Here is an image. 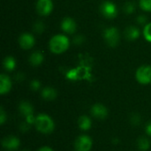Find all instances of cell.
Returning a JSON list of instances; mask_svg holds the SVG:
<instances>
[{
  "mask_svg": "<svg viewBox=\"0 0 151 151\" xmlns=\"http://www.w3.org/2000/svg\"><path fill=\"white\" fill-rule=\"evenodd\" d=\"M28 128H29V124H28L27 122L23 123V124H21V126H20V129H21L23 132L27 131V130H28Z\"/></svg>",
  "mask_w": 151,
  "mask_h": 151,
  "instance_id": "cell-29",
  "label": "cell"
},
{
  "mask_svg": "<svg viewBox=\"0 0 151 151\" xmlns=\"http://www.w3.org/2000/svg\"><path fill=\"white\" fill-rule=\"evenodd\" d=\"M0 122H1V125H3L5 121V113H4V111L3 108H1V111H0Z\"/></svg>",
  "mask_w": 151,
  "mask_h": 151,
  "instance_id": "cell-28",
  "label": "cell"
},
{
  "mask_svg": "<svg viewBox=\"0 0 151 151\" xmlns=\"http://www.w3.org/2000/svg\"><path fill=\"white\" fill-rule=\"evenodd\" d=\"M104 37L108 45H110L111 47H116L119 44L120 39L119 30L114 27L105 29L104 32Z\"/></svg>",
  "mask_w": 151,
  "mask_h": 151,
  "instance_id": "cell-3",
  "label": "cell"
},
{
  "mask_svg": "<svg viewBox=\"0 0 151 151\" xmlns=\"http://www.w3.org/2000/svg\"><path fill=\"white\" fill-rule=\"evenodd\" d=\"M148 20V18L145 16V15H140L138 18H137V21H138V23L139 24H144V23H146V21Z\"/></svg>",
  "mask_w": 151,
  "mask_h": 151,
  "instance_id": "cell-26",
  "label": "cell"
},
{
  "mask_svg": "<svg viewBox=\"0 0 151 151\" xmlns=\"http://www.w3.org/2000/svg\"><path fill=\"white\" fill-rule=\"evenodd\" d=\"M78 125L81 129L87 131L91 128V119L88 116H81L78 119Z\"/></svg>",
  "mask_w": 151,
  "mask_h": 151,
  "instance_id": "cell-17",
  "label": "cell"
},
{
  "mask_svg": "<svg viewBox=\"0 0 151 151\" xmlns=\"http://www.w3.org/2000/svg\"><path fill=\"white\" fill-rule=\"evenodd\" d=\"M143 35H144L145 39L151 42V22L146 25V27L143 30Z\"/></svg>",
  "mask_w": 151,
  "mask_h": 151,
  "instance_id": "cell-23",
  "label": "cell"
},
{
  "mask_svg": "<svg viewBox=\"0 0 151 151\" xmlns=\"http://www.w3.org/2000/svg\"><path fill=\"white\" fill-rule=\"evenodd\" d=\"M37 151H53V150L50 147H47V146H44V147H42L40 148Z\"/></svg>",
  "mask_w": 151,
  "mask_h": 151,
  "instance_id": "cell-31",
  "label": "cell"
},
{
  "mask_svg": "<svg viewBox=\"0 0 151 151\" xmlns=\"http://www.w3.org/2000/svg\"><path fill=\"white\" fill-rule=\"evenodd\" d=\"M135 11V5L131 3V2H128V3H126V4L124 5V12L127 14H131L133 13Z\"/></svg>",
  "mask_w": 151,
  "mask_h": 151,
  "instance_id": "cell-22",
  "label": "cell"
},
{
  "mask_svg": "<svg viewBox=\"0 0 151 151\" xmlns=\"http://www.w3.org/2000/svg\"><path fill=\"white\" fill-rule=\"evenodd\" d=\"M100 11L102 14L108 19H113L118 14V10L116 5L110 1L104 2L100 6Z\"/></svg>",
  "mask_w": 151,
  "mask_h": 151,
  "instance_id": "cell-6",
  "label": "cell"
},
{
  "mask_svg": "<svg viewBox=\"0 0 151 151\" xmlns=\"http://www.w3.org/2000/svg\"><path fill=\"white\" fill-rule=\"evenodd\" d=\"M35 126L37 131L42 134H50L55 127L52 119L49 115L44 113L39 114L35 118Z\"/></svg>",
  "mask_w": 151,
  "mask_h": 151,
  "instance_id": "cell-2",
  "label": "cell"
},
{
  "mask_svg": "<svg viewBox=\"0 0 151 151\" xmlns=\"http://www.w3.org/2000/svg\"><path fill=\"white\" fill-rule=\"evenodd\" d=\"M93 141L88 135L79 136L74 142V149L76 151H90L92 149Z\"/></svg>",
  "mask_w": 151,
  "mask_h": 151,
  "instance_id": "cell-4",
  "label": "cell"
},
{
  "mask_svg": "<svg viewBox=\"0 0 151 151\" xmlns=\"http://www.w3.org/2000/svg\"><path fill=\"white\" fill-rule=\"evenodd\" d=\"M57 95H58L57 91L53 88H50V87L44 88L42 91V96L45 100H48V101L54 100L57 97Z\"/></svg>",
  "mask_w": 151,
  "mask_h": 151,
  "instance_id": "cell-16",
  "label": "cell"
},
{
  "mask_svg": "<svg viewBox=\"0 0 151 151\" xmlns=\"http://www.w3.org/2000/svg\"><path fill=\"white\" fill-rule=\"evenodd\" d=\"M136 79L141 84H149L151 83V66L150 65H142L138 68L136 71Z\"/></svg>",
  "mask_w": 151,
  "mask_h": 151,
  "instance_id": "cell-5",
  "label": "cell"
},
{
  "mask_svg": "<svg viewBox=\"0 0 151 151\" xmlns=\"http://www.w3.org/2000/svg\"><path fill=\"white\" fill-rule=\"evenodd\" d=\"M83 41H84V37H83L81 35H77V36L74 38L73 42H74L75 44H81V42H83Z\"/></svg>",
  "mask_w": 151,
  "mask_h": 151,
  "instance_id": "cell-27",
  "label": "cell"
},
{
  "mask_svg": "<svg viewBox=\"0 0 151 151\" xmlns=\"http://www.w3.org/2000/svg\"><path fill=\"white\" fill-rule=\"evenodd\" d=\"M12 88V81L10 78L5 74L0 75V94L4 95L8 93Z\"/></svg>",
  "mask_w": 151,
  "mask_h": 151,
  "instance_id": "cell-12",
  "label": "cell"
},
{
  "mask_svg": "<svg viewBox=\"0 0 151 151\" xmlns=\"http://www.w3.org/2000/svg\"><path fill=\"white\" fill-rule=\"evenodd\" d=\"M125 36L129 41L136 40L140 36V30L137 27H134V26H130V27L126 28V30H125Z\"/></svg>",
  "mask_w": 151,
  "mask_h": 151,
  "instance_id": "cell-14",
  "label": "cell"
},
{
  "mask_svg": "<svg viewBox=\"0 0 151 151\" xmlns=\"http://www.w3.org/2000/svg\"><path fill=\"white\" fill-rule=\"evenodd\" d=\"M15 66H16V61L14 58H12V56H8L4 59V67L5 70L12 72L14 70Z\"/></svg>",
  "mask_w": 151,
  "mask_h": 151,
  "instance_id": "cell-18",
  "label": "cell"
},
{
  "mask_svg": "<svg viewBox=\"0 0 151 151\" xmlns=\"http://www.w3.org/2000/svg\"><path fill=\"white\" fill-rule=\"evenodd\" d=\"M140 6L146 12H151V0H141Z\"/></svg>",
  "mask_w": 151,
  "mask_h": 151,
  "instance_id": "cell-21",
  "label": "cell"
},
{
  "mask_svg": "<svg viewBox=\"0 0 151 151\" xmlns=\"http://www.w3.org/2000/svg\"><path fill=\"white\" fill-rule=\"evenodd\" d=\"M19 110L20 111V113L22 115L25 116V118H29L34 116V109L33 106L31 105L30 103L27 102V101H22L20 102L19 105Z\"/></svg>",
  "mask_w": 151,
  "mask_h": 151,
  "instance_id": "cell-13",
  "label": "cell"
},
{
  "mask_svg": "<svg viewBox=\"0 0 151 151\" xmlns=\"http://www.w3.org/2000/svg\"><path fill=\"white\" fill-rule=\"evenodd\" d=\"M131 123L133 125H135V126H138L140 123H141V117L137 114H134L131 117Z\"/></svg>",
  "mask_w": 151,
  "mask_h": 151,
  "instance_id": "cell-24",
  "label": "cell"
},
{
  "mask_svg": "<svg viewBox=\"0 0 151 151\" xmlns=\"http://www.w3.org/2000/svg\"><path fill=\"white\" fill-rule=\"evenodd\" d=\"M30 86H31V88H32L33 90H38V89L40 88V87H41V83H40L39 81L34 80V81L31 82Z\"/></svg>",
  "mask_w": 151,
  "mask_h": 151,
  "instance_id": "cell-25",
  "label": "cell"
},
{
  "mask_svg": "<svg viewBox=\"0 0 151 151\" xmlns=\"http://www.w3.org/2000/svg\"><path fill=\"white\" fill-rule=\"evenodd\" d=\"M69 39L64 35H54L50 41V49L55 54H61L65 52L69 47Z\"/></svg>",
  "mask_w": 151,
  "mask_h": 151,
  "instance_id": "cell-1",
  "label": "cell"
},
{
  "mask_svg": "<svg viewBox=\"0 0 151 151\" xmlns=\"http://www.w3.org/2000/svg\"><path fill=\"white\" fill-rule=\"evenodd\" d=\"M53 4L51 0H38L36 4V10L40 15L46 16L51 12Z\"/></svg>",
  "mask_w": 151,
  "mask_h": 151,
  "instance_id": "cell-7",
  "label": "cell"
},
{
  "mask_svg": "<svg viewBox=\"0 0 151 151\" xmlns=\"http://www.w3.org/2000/svg\"><path fill=\"white\" fill-rule=\"evenodd\" d=\"M33 29H34L35 32H36V33H38V34H41V33H42V32L44 31V29H45V25H44V23H43L42 21L38 20V21H36V22L34 24Z\"/></svg>",
  "mask_w": 151,
  "mask_h": 151,
  "instance_id": "cell-20",
  "label": "cell"
},
{
  "mask_svg": "<svg viewBox=\"0 0 151 151\" xmlns=\"http://www.w3.org/2000/svg\"><path fill=\"white\" fill-rule=\"evenodd\" d=\"M91 113L96 119H104L108 116V109L101 104H96L91 108Z\"/></svg>",
  "mask_w": 151,
  "mask_h": 151,
  "instance_id": "cell-9",
  "label": "cell"
},
{
  "mask_svg": "<svg viewBox=\"0 0 151 151\" xmlns=\"http://www.w3.org/2000/svg\"><path fill=\"white\" fill-rule=\"evenodd\" d=\"M43 54L40 51H35L33 52L30 57H29V62L32 65L34 66H37L40 65L42 61H43Z\"/></svg>",
  "mask_w": 151,
  "mask_h": 151,
  "instance_id": "cell-15",
  "label": "cell"
},
{
  "mask_svg": "<svg viewBox=\"0 0 151 151\" xmlns=\"http://www.w3.org/2000/svg\"><path fill=\"white\" fill-rule=\"evenodd\" d=\"M146 133L151 136V122H150L147 126H146Z\"/></svg>",
  "mask_w": 151,
  "mask_h": 151,
  "instance_id": "cell-30",
  "label": "cell"
},
{
  "mask_svg": "<svg viewBox=\"0 0 151 151\" xmlns=\"http://www.w3.org/2000/svg\"><path fill=\"white\" fill-rule=\"evenodd\" d=\"M61 28L67 34H73L76 31V22L72 18H65L61 22Z\"/></svg>",
  "mask_w": 151,
  "mask_h": 151,
  "instance_id": "cell-11",
  "label": "cell"
},
{
  "mask_svg": "<svg viewBox=\"0 0 151 151\" xmlns=\"http://www.w3.org/2000/svg\"><path fill=\"white\" fill-rule=\"evenodd\" d=\"M19 140L16 137V136H7L5 138L3 139L2 141V145L5 150H15L19 147Z\"/></svg>",
  "mask_w": 151,
  "mask_h": 151,
  "instance_id": "cell-10",
  "label": "cell"
},
{
  "mask_svg": "<svg viewBox=\"0 0 151 151\" xmlns=\"http://www.w3.org/2000/svg\"><path fill=\"white\" fill-rule=\"evenodd\" d=\"M137 146L140 150H148L150 147V142L146 137H140L137 141Z\"/></svg>",
  "mask_w": 151,
  "mask_h": 151,
  "instance_id": "cell-19",
  "label": "cell"
},
{
  "mask_svg": "<svg viewBox=\"0 0 151 151\" xmlns=\"http://www.w3.org/2000/svg\"><path fill=\"white\" fill-rule=\"evenodd\" d=\"M35 37L28 33L22 34L19 38V44L23 50H28L31 49L35 45Z\"/></svg>",
  "mask_w": 151,
  "mask_h": 151,
  "instance_id": "cell-8",
  "label": "cell"
}]
</instances>
